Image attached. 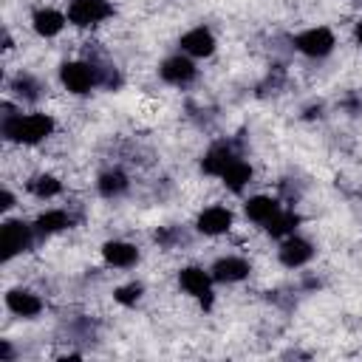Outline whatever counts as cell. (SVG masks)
Wrapping results in <instances>:
<instances>
[{"label": "cell", "instance_id": "obj_14", "mask_svg": "<svg viewBox=\"0 0 362 362\" xmlns=\"http://www.w3.org/2000/svg\"><path fill=\"white\" fill-rule=\"evenodd\" d=\"M6 308L11 314H17V317L31 320V317H37L42 311V300L34 291H28V288H11L6 294Z\"/></svg>", "mask_w": 362, "mask_h": 362}, {"label": "cell", "instance_id": "obj_9", "mask_svg": "<svg viewBox=\"0 0 362 362\" xmlns=\"http://www.w3.org/2000/svg\"><path fill=\"white\" fill-rule=\"evenodd\" d=\"M249 272H252L249 260L246 257H238V255H223L209 269V274H212L215 283H240L243 277H249Z\"/></svg>", "mask_w": 362, "mask_h": 362}, {"label": "cell", "instance_id": "obj_1", "mask_svg": "<svg viewBox=\"0 0 362 362\" xmlns=\"http://www.w3.org/2000/svg\"><path fill=\"white\" fill-rule=\"evenodd\" d=\"M3 139L14 144H40L54 133V119L48 113H14L11 105H3V122H0Z\"/></svg>", "mask_w": 362, "mask_h": 362}, {"label": "cell", "instance_id": "obj_12", "mask_svg": "<svg viewBox=\"0 0 362 362\" xmlns=\"http://www.w3.org/2000/svg\"><path fill=\"white\" fill-rule=\"evenodd\" d=\"M178 45H181V51H184L187 57H209V54L215 51V37H212L209 28L195 25V28H189V31L181 37Z\"/></svg>", "mask_w": 362, "mask_h": 362}, {"label": "cell", "instance_id": "obj_15", "mask_svg": "<svg viewBox=\"0 0 362 362\" xmlns=\"http://www.w3.org/2000/svg\"><path fill=\"white\" fill-rule=\"evenodd\" d=\"M65 23H68V14H62V11H57V8H37L34 11V17H31V25H34V31L40 34V37H57L62 28H65Z\"/></svg>", "mask_w": 362, "mask_h": 362}, {"label": "cell", "instance_id": "obj_24", "mask_svg": "<svg viewBox=\"0 0 362 362\" xmlns=\"http://www.w3.org/2000/svg\"><path fill=\"white\" fill-rule=\"evenodd\" d=\"M3 204H0V209H11L14 206V195L8 192V189H3V198H0Z\"/></svg>", "mask_w": 362, "mask_h": 362}, {"label": "cell", "instance_id": "obj_5", "mask_svg": "<svg viewBox=\"0 0 362 362\" xmlns=\"http://www.w3.org/2000/svg\"><path fill=\"white\" fill-rule=\"evenodd\" d=\"M113 14V6L107 0H71L68 6V23L76 28L96 25Z\"/></svg>", "mask_w": 362, "mask_h": 362}, {"label": "cell", "instance_id": "obj_13", "mask_svg": "<svg viewBox=\"0 0 362 362\" xmlns=\"http://www.w3.org/2000/svg\"><path fill=\"white\" fill-rule=\"evenodd\" d=\"M102 257L113 269H130V266L139 263V249L133 243H127V240H107L102 246Z\"/></svg>", "mask_w": 362, "mask_h": 362}, {"label": "cell", "instance_id": "obj_17", "mask_svg": "<svg viewBox=\"0 0 362 362\" xmlns=\"http://www.w3.org/2000/svg\"><path fill=\"white\" fill-rule=\"evenodd\" d=\"M127 187H130V181H127V175H124L119 167L105 170V173L96 178V189H99L102 198H119V195L127 192Z\"/></svg>", "mask_w": 362, "mask_h": 362}, {"label": "cell", "instance_id": "obj_16", "mask_svg": "<svg viewBox=\"0 0 362 362\" xmlns=\"http://www.w3.org/2000/svg\"><path fill=\"white\" fill-rule=\"evenodd\" d=\"M243 212H246V218L252 221V223H260V226H266L277 212H280V204H277V198H269V195H255V198H249L246 204H243Z\"/></svg>", "mask_w": 362, "mask_h": 362}, {"label": "cell", "instance_id": "obj_20", "mask_svg": "<svg viewBox=\"0 0 362 362\" xmlns=\"http://www.w3.org/2000/svg\"><path fill=\"white\" fill-rule=\"evenodd\" d=\"M28 192L34 195V198H54V195H59L62 192V181L57 178V175H48V173H42V175H34L28 184Z\"/></svg>", "mask_w": 362, "mask_h": 362}, {"label": "cell", "instance_id": "obj_8", "mask_svg": "<svg viewBox=\"0 0 362 362\" xmlns=\"http://www.w3.org/2000/svg\"><path fill=\"white\" fill-rule=\"evenodd\" d=\"M277 257H280V263L286 269H300V266H305L314 257V246L305 238L288 235V238H283V243L277 249Z\"/></svg>", "mask_w": 362, "mask_h": 362}, {"label": "cell", "instance_id": "obj_19", "mask_svg": "<svg viewBox=\"0 0 362 362\" xmlns=\"http://www.w3.org/2000/svg\"><path fill=\"white\" fill-rule=\"evenodd\" d=\"M221 181L232 189V192H240L249 181H252V164L249 161H243V158H235L226 170H223V175H221Z\"/></svg>", "mask_w": 362, "mask_h": 362}, {"label": "cell", "instance_id": "obj_2", "mask_svg": "<svg viewBox=\"0 0 362 362\" xmlns=\"http://www.w3.org/2000/svg\"><path fill=\"white\" fill-rule=\"evenodd\" d=\"M59 79H62L65 90H71V93H76V96L90 93V90L99 85V65L82 62V59L62 62V65H59Z\"/></svg>", "mask_w": 362, "mask_h": 362}, {"label": "cell", "instance_id": "obj_6", "mask_svg": "<svg viewBox=\"0 0 362 362\" xmlns=\"http://www.w3.org/2000/svg\"><path fill=\"white\" fill-rule=\"evenodd\" d=\"M178 283H181V288H184L189 297H195L204 308L212 305V274H209V272H204L201 266H184V269L178 272Z\"/></svg>", "mask_w": 362, "mask_h": 362}, {"label": "cell", "instance_id": "obj_21", "mask_svg": "<svg viewBox=\"0 0 362 362\" xmlns=\"http://www.w3.org/2000/svg\"><path fill=\"white\" fill-rule=\"evenodd\" d=\"M297 226H300V215L280 209V212L266 223V232H269L272 238H288V235H294Z\"/></svg>", "mask_w": 362, "mask_h": 362}, {"label": "cell", "instance_id": "obj_4", "mask_svg": "<svg viewBox=\"0 0 362 362\" xmlns=\"http://www.w3.org/2000/svg\"><path fill=\"white\" fill-rule=\"evenodd\" d=\"M34 226H28L25 221H6L0 229V249H3V260H11L14 255L31 249L34 243Z\"/></svg>", "mask_w": 362, "mask_h": 362}, {"label": "cell", "instance_id": "obj_7", "mask_svg": "<svg viewBox=\"0 0 362 362\" xmlns=\"http://www.w3.org/2000/svg\"><path fill=\"white\" fill-rule=\"evenodd\" d=\"M195 62L187 57V54H173L167 57L161 65H158V76L167 82V85H175V88H184L195 79Z\"/></svg>", "mask_w": 362, "mask_h": 362}, {"label": "cell", "instance_id": "obj_18", "mask_svg": "<svg viewBox=\"0 0 362 362\" xmlns=\"http://www.w3.org/2000/svg\"><path fill=\"white\" fill-rule=\"evenodd\" d=\"M71 223H74V218L65 209H48L34 221V229H37V235H57V232L68 229Z\"/></svg>", "mask_w": 362, "mask_h": 362}, {"label": "cell", "instance_id": "obj_3", "mask_svg": "<svg viewBox=\"0 0 362 362\" xmlns=\"http://www.w3.org/2000/svg\"><path fill=\"white\" fill-rule=\"evenodd\" d=\"M337 45V37L331 28L325 25H314V28H305L303 34L294 37V48L303 54V57H311V59H322L334 51Z\"/></svg>", "mask_w": 362, "mask_h": 362}, {"label": "cell", "instance_id": "obj_26", "mask_svg": "<svg viewBox=\"0 0 362 362\" xmlns=\"http://www.w3.org/2000/svg\"><path fill=\"white\" fill-rule=\"evenodd\" d=\"M356 42H359V45H362V20H359V23H356Z\"/></svg>", "mask_w": 362, "mask_h": 362}, {"label": "cell", "instance_id": "obj_25", "mask_svg": "<svg viewBox=\"0 0 362 362\" xmlns=\"http://www.w3.org/2000/svg\"><path fill=\"white\" fill-rule=\"evenodd\" d=\"M0 356H3V359H11V356H14V351H11V345H8V339H3V342H0Z\"/></svg>", "mask_w": 362, "mask_h": 362}, {"label": "cell", "instance_id": "obj_10", "mask_svg": "<svg viewBox=\"0 0 362 362\" xmlns=\"http://www.w3.org/2000/svg\"><path fill=\"white\" fill-rule=\"evenodd\" d=\"M232 212L226 209V206H206L201 215H198V221H195V229L201 232V235H223V232H229V226H232Z\"/></svg>", "mask_w": 362, "mask_h": 362}, {"label": "cell", "instance_id": "obj_11", "mask_svg": "<svg viewBox=\"0 0 362 362\" xmlns=\"http://www.w3.org/2000/svg\"><path fill=\"white\" fill-rule=\"evenodd\" d=\"M235 158H238V156H235L232 144H229V141H218V144H212V147L204 153V158H201V170H204L206 175L221 178V175H223V170H226Z\"/></svg>", "mask_w": 362, "mask_h": 362}, {"label": "cell", "instance_id": "obj_23", "mask_svg": "<svg viewBox=\"0 0 362 362\" xmlns=\"http://www.w3.org/2000/svg\"><path fill=\"white\" fill-rule=\"evenodd\" d=\"M141 294H144V286L141 283H127V286H119L116 291H113V300L119 303V305H136L139 300H141Z\"/></svg>", "mask_w": 362, "mask_h": 362}, {"label": "cell", "instance_id": "obj_22", "mask_svg": "<svg viewBox=\"0 0 362 362\" xmlns=\"http://www.w3.org/2000/svg\"><path fill=\"white\" fill-rule=\"evenodd\" d=\"M11 90H14L20 99H25V102H34V99H40V90H42V85H40V79H34L31 74H17V76L11 79Z\"/></svg>", "mask_w": 362, "mask_h": 362}]
</instances>
